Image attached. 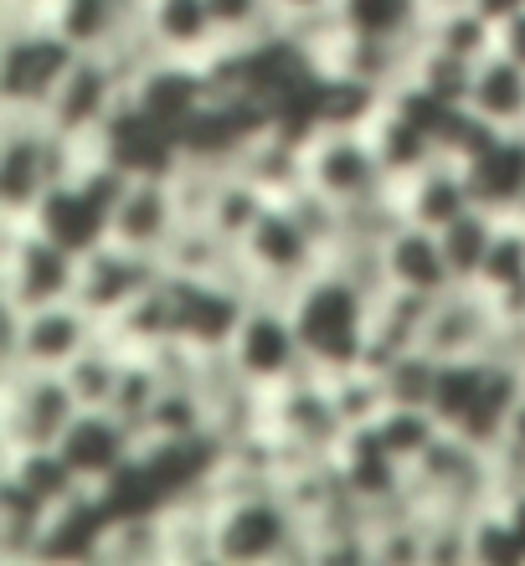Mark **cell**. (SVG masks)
Listing matches in <instances>:
<instances>
[{
  "instance_id": "cell-25",
  "label": "cell",
  "mask_w": 525,
  "mask_h": 566,
  "mask_svg": "<svg viewBox=\"0 0 525 566\" xmlns=\"http://www.w3.org/2000/svg\"><path fill=\"white\" fill-rule=\"evenodd\" d=\"M422 36L433 46H443V52H453V57H464V62H484L500 46V27L484 11H474L469 0L464 6L428 11L422 15Z\"/></svg>"
},
{
  "instance_id": "cell-39",
  "label": "cell",
  "mask_w": 525,
  "mask_h": 566,
  "mask_svg": "<svg viewBox=\"0 0 525 566\" xmlns=\"http://www.w3.org/2000/svg\"><path fill=\"white\" fill-rule=\"evenodd\" d=\"M428 11H443V6H464V0H422Z\"/></svg>"
},
{
  "instance_id": "cell-20",
  "label": "cell",
  "mask_w": 525,
  "mask_h": 566,
  "mask_svg": "<svg viewBox=\"0 0 525 566\" xmlns=\"http://www.w3.org/2000/svg\"><path fill=\"white\" fill-rule=\"evenodd\" d=\"M387 283H397V289H412V294H449L453 283V269H449V258H443V242H438L433 227H418V222H407L402 232H391L387 238Z\"/></svg>"
},
{
  "instance_id": "cell-17",
  "label": "cell",
  "mask_w": 525,
  "mask_h": 566,
  "mask_svg": "<svg viewBox=\"0 0 525 566\" xmlns=\"http://www.w3.org/2000/svg\"><path fill=\"white\" fill-rule=\"evenodd\" d=\"M391 191L402 201L407 222L433 227V232L449 227L453 217H464L469 207H480V201H474V186H469L464 160H453V155H438V160H428L407 180H391Z\"/></svg>"
},
{
  "instance_id": "cell-29",
  "label": "cell",
  "mask_w": 525,
  "mask_h": 566,
  "mask_svg": "<svg viewBox=\"0 0 525 566\" xmlns=\"http://www.w3.org/2000/svg\"><path fill=\"white\" fill-rule=\"evenodd\" d=\"M119 371H124V345L108 340L104 329H98L93 345L62 376H67V387H73V397L83 407H108L114 402V387H119Z\"/></svg>"
},
{
  "instance_id": "cell-36",
  "label": "cell",
  "mask_w": 525,
  "mask_h": 566,
  "mask_svg": "<svg viewBox=\"0 0 525 566\" xmlns=\"http://www.w3.org/2000/svg\"><path fill=\"white\" fill-rule=\"evenodd\" d=\"M500 52H511L515 62H525V11L500 27Z\"/></svg>"
},
{
  "instance_id": "cell-37",
  "label": "cell",
  "mask_w": 525,
  "mask_h": 566,
  "mask_svg": "<svg viewBox=\"0 0 525 566\" xmlns=\"http://www.w3.org/2000/svg\"><path fill=\"white\" fill-rule=\"evenodd\" d=\"M469 6H474V11H484L495 27H505V21H515V15L525 11V0H469Z\"/></svg>"
},
{
  "instance_id": "cell-23",
  "label": "cell",
  "mask_w": 525,
  "mask_h": 566,
  "mask_svg": "<svg viewBox=\"0 0 525 566\" xmlns=\"http://www.w3.org/2000/svg\"><path fill=\"white\" fill-rule=\"evenodd\" d=\"M145 27L155 31V42L166 46V57H186V62H196L222 36L211 0H145Z\"/></svg>"
},
{
  "instance_id": "cell-33",
  "label": "cell",
  "mask_w": 525,
  "mask_h": 566,
  "mask_svg": "<svg viewBox=\"0 0 525 566\" xmlns=\"http://www.w3.org/2000/svg\"><path fill=\"white\" fill-rule=\"evenodd\" d=\"M346 31L360 36H418L428 6L422 0H335Z\"/></svg>"
},
{
  "instance_id": "cell-1",
  "label": "cell",
  "mask_w": 525,
  "mask_h": 566,
  "mask_svg": "<svg viewBox=\"0 0 525 566\" xmlns=\"http://www.w3.org/2000/svg\"><path fill=\"white\" fill-rule=\"evenodd\" d=\"M288 319L300 329L304 360H309L315 371L360 366L366 335H371V294L319 263V269L288 294Z\"/></svg>"
},
{
  "instance_id": "cell-31",
  "label": "cell",
  "mask_w": 525,
  "mask_h": 566,
  "mask_svg": "<svg viewBox=\"0 0 525 566\" xmlns=\"http://www.w3.org/2000/svg\"><path fill=\"white\" fill-rule=\"evenodd\" d=\"M474 283H480L490 298L525 294V217H500L490 258H484V269Z\"/></svg>"
},
{
  "instance_id": "cell-19",
  "label": "cell",
  "mask_w": 525,
  "mask_h": 566,
  "mask_svg": "<svg viewBox=\"0 0 525 566\" xmlns=\"http://www.w3.org/2000/svg\"><path fill=\"white\" fill-rule=\"evenodd\" d=\"M464 170L480 207H490L495 217L525 211V129H500L480 155H469Z\"/></svg>"
},
{
  "instance_id": "cell-21",
  "label": "cell",
  "mask_w": 525,
  "mask_h": 566,
  "mask_svg": "<svg viewBox=\"0 0 525 566\" xmlns=\"http://www.w3.org/2000/svg\"><path fill=\"white\" fill-rule=\"evenodd\" d=\"M469 108L495 129H525V62H515L500 46L484 62H474Z\"/></svg>"
},
{
  "instance_id": "cell-8",
  "label": "cell",
  "mask_w": 525,
  "mask_h": 566,
  "mask_svg": "<svg viewBox=\"0 0 525 566\" xmlns=\"http://www.w3.org/2000/svg\"><path fill=\"white\" fill-rule=\"evenodd\" d=\"M304 186L325 191L340 207H356V201L387 191L391 180L376 160L366 129H315L304 139Z\"/></svg>"
},
{
  "instance_id": "cell-22",
  "label": "cell",
  "mask_w": 525,
  "mask_h": 566,
  "mask_svg": "<svg viewBox=\"0 0 525 566\" xmlns=\"http://www.w3.org/2000/svg\"><path fill=\"white\" fill-rule=\"evenodd\" d=\"M360 129H366V139H371V149H376V160H381V170H387V180H407L412 170H422L428 160L443 155L438 139L428 135V129H418L407 114H397L387 98L376 104V114L360 124Z\"/></svg>"
},
{
  "instance_id": "cell-38",
  "label": "cell",
  "mask_w": 525,
  "mask_h": 566,
  "mask_svg": "<svg viewBox=\"0 0 525 566\" xmlns=\"http://www.w3.org/2000/svg\"><path fill=\"white\" fill-rule=\"evenodd\" d=\"M319 6H330V0H273V11H279V15H300V11H319Z\"/></svg>"
},
{
  "instance_id": "cell-2",
  "label": "cell",
  "mask_w": 525,
  "mask_h": 566,
  "mask_svg": "<svg viewBox=\"0 0 525 566\" xmlns=\"http://www.w3.org/2000/svg\"><path fill=\"white\" fill-rule=\"evenodd\" d=\"M211 536H217V562L258 566V562H309V536L284 494L248 490L232 494L211 510Z\"/></svg>"
},
{
  "instance_id": "cell-4",
  "label": "cell",
  "mask_w": 525,
  "mask_h": 566,
  "mask_svg": "<svg viewBox=\"0 0 525 566\" xmlns=\"http://www.w3.org/2000/svg\"><path fill=\"white\" fill-rule=\"evenodd\" d=\"M98 335L77 298H57L42 310H6V366H36V371H67Z\"/></svg>"
},
{
  "instance_id": "cell-13",
  "label": "cell",
  "mask_w": 525,
  "mask_h": 566,
  "mask_svg": "<svg viewBox=\"0 0 525 566\" xmlns=\"http://www.w3.org/2000/svg\"><path fill=\"white\" fill-rule=\"evenodd\" d=\"M170 294H176V335L196 350H227L232 329L242 325V314L253 298L227 279H180L166 273Z\"/></svg>"
},
{
  "instance_id": "cell-27",
  "label": "cell",
  "mask_w": 525,
  "mask_h": 566,
  "mask_svg": "<svg viewBox=\"0 0 525 566\" xmlns=\"http://www.w3.org/2000/svg\"><path fill=\"white\" fill-rule=\"evenodd\" d=\"M500 217L490 207H469L464 217H453L449 227H438V242H443V258L459 283H474L490 258V242H495Z\"/></svg>"
},
{
  "instance_id": "cell-7",
  "label": "cell",
  "mask_w": 525,
  "mask_h": 566,
  "mask_svg": "<svg viewBox=\"0 0 525 566\" xmlns=\"http://www.w3.org/2000/svg\"><path fill=\"white\" fill-rule=\"evenodd\" d=\"M77 397L62 371H36V366H6V438L0 448H42L57 443L62 428L77 418Z\"/></svg>"
},
{
  "instance_id": "cell-28",
  "label": "cell",
  "mask_w": 525,
  "mask_h": 566,
  "mask_svg": "<svg viewBox=\"0 0 525 566\" xmlns=\"http://www.w3.org/2000/svg\"><path fill=\"white\" fill-rule=\"evenodd\" d=\"M469 541H474V566H525V531L505 500H490L469 515Z\"/></svg>"
},
{
  "instance_id": "cell-35",
  "label": "cell",
  "mask_w": 525,
  "mask_h": 566,
  "mask_svg": "<svg viewBox=\"0 0 525 566\" xmlns=\"http://www.w3.org/2000/svg\"><path fill=\"white\" fill-rule=\"evenodd\" d=\"M438 366L443 360L433 356V350H407V356H397L381 371V387H387V402H402V407H433V387H438Z\"/></svg>"
},
{
  "instance_id": "cell-3",
  "label": "cell",
  "mask_w": 525,
  "mask_h": 566,
  "mask_svg": "<svg viewBox=\"0 0 525 566\" xmlns=\"http://www.w3.org/2000/svg\"><path fill=\"white\" fill-rule=\"evenodd\" d=\"M77 62V46L52 21L0 31V108H46L67 67Z\"/></svg>"
},
{
  "instance_id": "cell-5",
  "label": "cell",
  "mask_w": 525,
  "mask_h": 566,
  "mask_svg": "<svg viewBox=\"0 0 525 566\" xmlns=\"http://www.w3.org/2000/svg\"><path fill=\"white\" fill-rule=\"evenodd\" d=\"M0 279H6V310H42V304L73 298L77 258L52 238H42L27 217H6Z\"/></svg>"
},
{
  "instance_id": "cell-30",
  "label": "cell",
  "mask_w": 525,
  "mask_h": 566,
  "mask_svg": "<svg viewBox=\"0 0 525 566\" xmlns=\"http://www.w3.org/2000/svg\"><path fill=\"white\" fill-rule=\"evenodd\" d=\"M371 428H376V438H381V443H387L391 453L407 463V469H412V463H418L422 453H428V448L449 432L443 422H438L433 407H402V402L381 407V418H376Z\"/></svg>"
},
{
  "instance_id": "cell-12",
  "label": "cell",
  "mask_w": 525,
  "mask_h": 566,
  "mask_svg": "<svg viewBox=\"0 0 525 566\" xmlns=\"http://www.w3.org/2000/svg\"><path fill=\"white\" fill-rule=\"evenodd\" d=\"M500 329L495 298L484 294L480 283H453L449 294L433 298L428 329H422V350H433L438 360L453 356H490Z\"/></svg>"
},
{
  "instance_id": "cell-34",
  "label": "cell",
  "mask_w": 525,
  "mask_h": 566,
  "mask_svg": "<svg viewBox=\"0 0 525 566\" xmlns=\"http://www.w3.org/2000/svg\"><path fill=\"white\" fill-rule=\"evenodd\" d=\"M412 83L428 93H438V98H449V104H469V83H474V62L453 57V52H443V46H433L428 36H422L418 57H412Z\"/></svg>"
},
{
  "instance_id": "cell-18",
  "label": "cell",
  "mask_w": 525,
  "mask_h": 566,
  "mask_svg": "<svg viewBox=\"0 0 525 566\" xmlns=\"http://www.w3.org/2000/svg\"><path fill=\"white\" fill-rule=\"evenodd\" d=\"M330 459H335V474L346 479V490L356 494L366 510L407 490V463L376 438L371 422L340 432V443L330 448Z\"/></svg>"
},
{
  "instance_id": "cell-15",
  "label": "cell",
  "mask_w": 525,
  "mask_h": 566,
  "mask_svg": "<svg viewBox=\"0 0 525 566\" xmlns=\"http://www.w3.org/2000/svg\"><path fill=\"white\" fill-rule=\"evenodd\" d=\"M108 525H114V515H108L104 494H98V490H77L73 500L52 505L31 566H83V562H98V556H104Z\"/></svg>"
},
{
  "instance_id": "cell-10",
  "label": "cell",
  "mask_w": 525,
  "mask_h": 566,
  "mask_svg": "<svg viewBox=\"0 0 525 566\" xmlns=\"http://www.w3.org/2000/svg\"><path fill=\"white\" fill-rule=\"evenodd\" d=\"M57 453L73 463V474L88 490H98L104 479H114L139 453V428L119 418L114 407H77V418L57 438Z\"/></svg>"
},
{
  "instance_id": "cell-16",
  "label": "cell",
  "mask_w": 525,
  "mask_h": 566,
  "mask_svg": "<svg viewBox=\"0 0 525 566\" xmlns=\"http://www.w3.org/2000/svg\"><path fill=\"white\" fill-rule=\"evenodd\" d=\"M180 227L176 196H170L166 176H129L119 207H114V222H108V242H124L135 253L160 258V248L170 242V232Z\"/></svg>"
},
{
  "instance_id": "cell-14",
  "label": "cell",
  "mask_w": 525,
  "mask_h": 566,
  "mask_svg": "<svg viewBox=\"0 0 525 566\" xmlns=\"http://www.w3.org/2000/svg\"><path fill=\"white\" fill-rule=\"evenodd\" d=\"M27 222L52 238L57 248H67L73 258L93 253V248H104L108 242V222H114V207H108L98 191H88L83 180H57V186H46L42 201L27 211Z\"/></svg>"
},
{
  "instance_id": "cell-26",
  "label": "cell",
  "mask_w": 525,
  "mask_h": 566,
  "mask_svg": "<svg viewBox=\"0 0 525 566\" xmlns=\"http://www.w3.org/2000/svg\"><path fill=\"white\" fill-rule=\"evenodd\" d=\"M196 432H211V407L201 387L166 381V391L155 397V407L139 422V443H170V438H196Z\"/></svg>"
},
{
  "instance_id": "cell-24",
  "label": "cell",
  "mask_w": 525,
  "mask_h": 566,
  "mask_svg": "<svg viewBox=\"0 0 525 566\" xmlns=\"http://www.w3.org/2000/svg\"><path fill=\"white\" fill-rule=\"evenodd\" d=\"M46 515H52L46 500H36L21 479L0 474V566H31Z\"/></svg>"
},
{
  "instance_id": "cell-32",
  "label": "cell",
  "mask_w": 525,
  "mask_h": 566,
  "mask_svg": "<svg viewBox=\"0 0 525 566\" xmlns=\"http://www.w3.org/2000/svg\"><path fill=\"white\" fill-rule=\"evenodd\" d=\"M273 196L258 191L248 176H238V170H222V180H217V196H211V211L207 222L222 232L227 242H242L248 232H253V222L269 211Z\"/></svg>"
},
{
  "instance_id": "cell-9",
  "label": "cell",
  "mask_w": 525,
  "mask_h": 566,
  "mask_svg": "<svg viewBox=\"0 0 525 566\" xmlns=\"http://www.w3.org/2000/svg\"><path fill=\"white\" fill-rule=\"evenodd\" d=\"M155 279H166V263H160V258L135 253V248H124V242H104V248H93V253L77 258L73 298L104 325V319H114L119 310H129Z\"/></svg>"
},
{
  "instance_id": "cell-6",
  "label": "cell",
  "mask_w": 525,
  "mask_h": 566,
  "mask_svg": "<svg viewBox=\"0 0 525 566\" xmlns=\"http://www.w3.org/2000/svg\"><path fill=\"white\" fill-rule=\"evenodd\" d=\"M227 356H232V366L242 371V381L258 391L279 387V381H288L294 371L309 366V360H304V345H300V329L288 319V304H273V298H253V304H248L242 325L232 329V340H227Z\"/></svg>"
},
{
  "instance_id": "cell-11",
  "label": "cell",
  "mask_w": 525,
  "mask_h": 566,
  "mask_svg": "<svg viewBox=\"0 0 525 566\" xmlns=\"http://www.w3.org/2000/svg\"><path fill=\"white\" fill-rule=\"evenodd\" d=\"M124 98V83L119 73L108 67L104 52H77V62L67 67V77L57 83V93L46 98V124L57 129V135H98L108 124V114L119 108Z\"/></svg>"
}]
</instances>
